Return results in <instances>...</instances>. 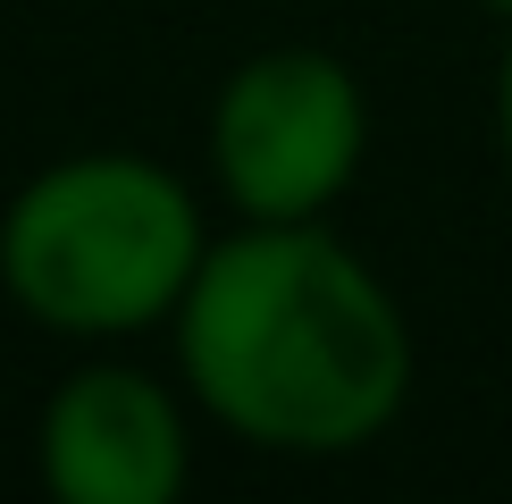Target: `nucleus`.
<instances>
[{
	"label": "nucleus",
	"mask_w": 512,
	"mask_h": 504,
	"mask_svg": "<svg viewBox=\"0 0 512 504\" xmlns=\"http://www.w3.org/2000/svg\"><path fill=\"white\" fill-rule=\"evenodd\" d=\"M168 336L194 404L261 454H361L412 395L403 303L319 219H244L236 236H210Z\"/></svg>",
	"instance_id": "nucleus-1"
},
{
	"label": "nucleus",
	"mask_w": 512,
	"mask_h": 504,
	"mask_svg": "<svg viewBox=\"0 0 512 504\" xmlns=\"http://www.w3.org/2000/svg\"><path fill=\"white\" fill-rule=\"evenodd\" d=\"M210 252L202 202L152 152H68L0 210V294L51 336L168 328Z\"/></svg>",
	"instance_id": "nucleus-2"
},
{
	"label": "nucleus",
	"mask_w": 512,
	"mask_h": 504,
	"mask_svg": "<svg viewBox=\"0 0 512 504\" xmlns=\"http://www.w3.org/2000/svg\"><path fill=\"white\" fill-rule=\"evenodd\" d=\"M370 152V93L319 42H269L210 101V177L236 219H328Z\"/></svg>",
	"instance_id": "nucleus-3"
},
{
	"label": "nucleus",
	"mask_w": 512,
	"mask_h": 504,
	"mask_svg": "<svg viewBox=\"0 0 512 504\" xmlns=\"http://www.w3.org/2000/svg\"><path fill=\"white\" fill-rule=\"evenodd\" d=\"M34 454L59 504H177L194 479L185 404L135 362H93L59 378Z\"/></svg>",
	"instance_id": "nucleus-4"
},
{
	"label": "nucleus",
	"mask_w": 512,
	"mask_h": 504,
	"mask_svg": "<svg viewBox=\"0 0 512 504\" xmlns=\"http://www.w3.org/2000/svg\"><path fill=\"white\" fill-rule=\"evenodd\" d=\"M496 160H504V185H512V42L496 59Z\"/></svg>",
	"instance_id": "nucleus-5"
},
{
	"label": "nucleus",
	"mask_w": 512,
	"mask_h": 504,
	"mask_svg": "<svg viewBox=\"0 0 512 504\" xmlns=\"http://www.w3.org/2000/svg\"><path fill=\"white\" fill-rule=\"evenodd\" d=\"M479 9H496V17H504V26H512V0H479Z\"/></svg>",
	"instance_id": "nucleus-6"
}]
</instances>
